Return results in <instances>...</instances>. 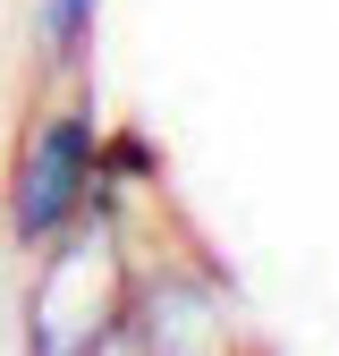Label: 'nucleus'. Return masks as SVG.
<instances>
[{"label": "nucleus", "instance_id": "nucleus-1", "mask_svg": "<svg viewBox=\"0 0 339 356\" xmlns=\"http://www.w3.org/2000/svg\"><path fill=\"white\" fill-rule=\"evenodd\" d=\"M94 178H102V127L85 111H60L26 136L17 187H9V229L26 246H51L76 212H94Z\"/></svg>", "mask_w": 339, "mask_h": 356}, {"label": "nucleus", "instance_id": "nucleus-2", "mask_svg": "<svg viewBox=\"0 0 339 356\" xmlns=\"http://www.w3.org/2000/svg\"><path fill=\"white\" fill-rule=\"evenodd\" d=\"M94 17H102V0H51V9H42V34H51V51H60V60H85V42H94Z\"/></svg>", "mask_w": 339, "mask_h": 356}, {"label": "nucleus", "instance_id": "nucleus-3", "mask_svg": "<svg viewBox=\"0 0 339 356\" xmlns=\"http://www.w3.org/2000/svg\"><path fill=\"white\" fill-rule=\"evenodd\" d=\"M110 161H119V170H127V178H144V170H153V153H144V145H136V136H119V145H110Z\"/></svg>", "mask_w": 339, "mask_h": 356}]
</instances>
